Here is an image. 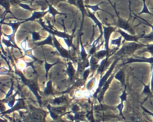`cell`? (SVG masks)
Here are the masks:
<instances>
[{
    "label": "cell",
    "instance_id": "277c9868",
    "mask_svg": "<svg viewBox=\"0 0 153 122\" xmlns=\"http://www.w3.org/2000/svg\"><path fill=\"white\" fill-rule=\"evenodd\" d=\"M118 23H119L120 27H121V28L124 29L130 32V33L133 32L131 27L129 26V25L128 24V23L127 22H125V21L121 20V19H120L118 20Z\"/></svg>",
    "mask_w": 153,
    "mask_h": 122
},
{
    "label": "cell",
    "instance_id": "52a82bcc",
    "mask_svg": "<svg viewBox=\"0 0 153 122\" xmlns=\"http://www.w3.org/2000/svg\"><path fill=\"white\" fill-rule=\"evenodd\" d=\"M1 5L5 8V13H11L10 11V2L8 0H1Z\"/></svg>",
    "mask_w": 153,
    "mask_h": 122
},
{
    "label": "cell",
    "instance_id": "603a6c76",
    "mask_svg": "<svg viewBox=\"0 0 153 122\" xmlns=\"http://www.w3.org/2000/svg\"><path fill=\"white\" fill-rule=\"evenodd\" d=\"M8 2L10 3H11V4L13 5H14V4H17L18 3H19V0H8Z\"/></svg>",
    "mask_w": 153,
    "mask_h": 122
},
{
    "label": "cell",
    "instance_id": "8992f818",
    "mask_svg": "<svg viewBox=\"0 0 153 122\" xmlns=\"http://www.w3.org/2000/svg\"><path fill=\"white\" fill-rule=\"evenodd\" d=\"M142 38L145 40L148 43L150 42H153V30H152L148 34H144Z\"/></svg>",
    "mask_w": 153,
    "mask_h": 122
},
{
    "label": "cell",
    "instance_id": "9a60e30c",
    "mask_svg": "<svg viewBox=\"0 0 153 122\" xmlns=\"http://www.w3.org/2000/svg\"><path fill=\"white\" fill-rule=\"evenodd\" d=\"M99 4H97V5H87V7L91 8V10H93L94 11H97L98 10H101L99 7Z\"/></svg>",
    "mask_w": 153,
    "mask_h": 122
},
{
    "label": "cell",
    "instance_id": "e0dca14e",
    "mask_svg": "<svg viewBox=\"0 0 153 122\" xmlns=\"http://www.w3.org/2000/svg\"><path fill=\"white\" fill-rule=\"evenodd\" d=\"M105 54H106V51H100L96 54V57L98 58H101L103 56H104Z\"/></svg>",
    "mask_w": 153,
    "mask_h": 122
},
{
    "label": "cell",
    "instance_id": "ffe728a7",
    "mask_svg": "<svg viewBox=\"0 0 153 122\" xmlns=\"http://www.w3.org/2000/svg\"><path fill=\"white\" fill-rule=\"evenodd\" d=\"M21 7H22L23 8H25V9H27V10H32V8H30L27 5H26V4H19Z\"/></svg>",
    "mask_w": 153,
    "mask_h": 122
},
{
    "label": "cell",
    "instance_id": "9c48e42d",
    "mask_svg": "<svg viewBox=\"0 0 153 122\" xmlns=\"http://www.w3.org/2000/svg\"><path fill=\"white\" fill-rule=\"evenodd\" d=\"M115 78L118 79L123 84H124V74L123 71H120L115 76Z\"/></svg>",
    "mask_w": 153,
    "mask_h": 122
},
{
    "label": "cell",
    "instance_id": "3957f363",
    "mask_svg": "<svg viewBox=\"0 0 153 122\" xmlns=\"http://www.w3.org/2000/svg\"><path fill=\"white\" fill-rule=\"evenodd\" d=\"M120 33H121V35L124 37V39L127 41H134V42H136V41H137V40L140 38H142V36H143V35L145 33H142L139 36H133V35H131L129 33H127L124 31H121V30H120L119 31Z\"/></svg>",
    "mask_w": 153,
    "mask_h": 122
},
{
    "label": "cell",
    "instance_id": "7c38bea8",
    "mask_svg": "<svg viewBox=\"0 0 153 122\" xmlns=\"http://www.w3.org/2000/svg\"><path fill=\"white\" fill-rule=\"evenodd\" d=\"M45 93L46 94L52 93V87H51V82L50 81L48 83V84H47V88L45 90Z\"/></svg>",
    "mask_w": 153,
    "mask_h": 122
},
{
    "label": "cell",
    "instance_id": "7a4b0ae2",
    "mask_svg": "<svg viewBox=\"0 0 153 122\" xmlns=\"http://www.w3.org/2000/svg\"><path fill=\"white\" fill-rule=\"evenodd\" d=\"M131 62H143V63H148L153 64V57H137L136 58H131L128 60L127 63H131Z\"/></svg>",
    "mask_w": 153,
    "mask_h": 122
},
{
    "label": "cell",
    "instance_id": "5b68a950",
    "mask_svg": "<svg viewBox=\"0 0 153 122\" xmlns=\"http://www.w3.org/2000/svg\"><path fill=\"white\" fill-rule=\"evenodd\" d=\"M142 94L146 95L147 96H152V92L151 89L150 83H148L146 85H144L143 90L142 92Z\"/></svg>",
    "mask_w": 153,
    "mask_h": 122
},
{
    "label": "cell",
    "instance_id": "d6986e66",
    "mask_svg": "<svg viewBox=\"0 0 153 122\" xmlns=\"http://www.w3.org/2000/svg\"><path fill=\"white\" fill-rule=\"evenodd\" d=\"M51 42V38L50 36H49L47 39H45V41L40 42L39 44H50Z\"/></svg>",
    "mask_w": 153,
    "mask_h": 122
},
{
    "label": "cell",
    "instance_id": "d4e9b609",
    "mask_svg": "<svg viewBox=\"0 0 153 122\" xmlns=\"http://www.w3.org/2000/svg\"><path fill=\"white\" fill-rule=\"evenodd\" d=\"M68 2L71 4H73V5H76V0H68Z\"/></svg>",
    "mask_w": 153,
    "mask_h": 122
},
{
    "label": "cell",
    "instance_id": "5bb4252c",
    "mask_svg": "<svg viewBox=\"0 0 153 122\" xmlns=\"http://www.w3.org/2000/svg\"><path fill=\"white\" fill-rule=\"evenodd\" d=\"M68 74H69V75H70L71 77H72V75H73V74L74 73V70L73 68L72 67V66L71 65L70 63H69V66H68Z\"/></svg>",
    "mask_w": 153,
    "mask_h": 122
},
{
    "label": "cell",
    "instance_id": "ba28073f",
    "mask_svg": "<svg viewBox=\"0 0 153 122\" xmlns=\"http://www.w3.org/2000/svg\"><path fill=\"white\" fill-rule=\"evenodd\" d=\"M143 52H148L151 55V56L153 57V44L151 43L146 44L145 49L143 51H142V53Z\"/></svg>",
    "mask_w": 153,
    "mask_h": 122
},
{
    "label": "cell",
    "instance_id": "8fae6325",
    "mask_svg": "<svg viewBox=\"0 0 153 122\" xmlns=\"http://www.w3.org/2000/svg\"><path fill=\"white\" fill-rule=\"evenodd\" d=\"M48 11H47V12H49L50 13H51L53 16V17H55V15L56 14H60V13H59L55 8H54L51 5H50V4H48Z\"/></svg>",
    "mask_w": 153,
    "mask_h": 122
},
{
    "label": "cell",
    "instance_id": "30bf717a",
    "mask_svg": "<svg viewBox=\"0 0 153 122\" xmlns=\"http://www.w3.org/2000/svg\"><path fill=\"white\" fill-rule=\"evenodd\" d=\"M45 13L44 12H34L33 15L32 16V17L30 18H29L28 20H33L35 19H38L39 17H41V16H42Z\"/></svg>",
    "mask_w": 153,
    "mask_h": 122
},
{
    "label": "cell",
    "instance_id": "7402d4cb",
    "mask_svg": "<svg viewBox=\"0 0 153 122\" xmlns=\"http://www.w3.org/2000/svg\"><path fill=\"white\" fill-rule=\"evenodd\" d=\"M32 34H33V38L35 40H38V39H39V35H38L37 33L33 32Z\"/></svg>",
    "mask_w": 153,
    "mask_h": 122
},
{
    "label": "cell",
    "instance_id": "6da1fadb",
    "mask_svg": "<svg viewBox=\"0 0 153 122\" xmlns=\"http://www.w3.org/2000/svg\"><path fill=\"white\" fill-rule=\"evenodd\" d=\"M145 47H146V44H139V43H137L135 42H133L131 43H130V44L123 47V48L119 51V53H120V54H121V53L122 54H130L137 49L142 48Z\"/></svg>",
    "mask_w": 153,
    "mask_h": 122
},
{
    "label": "cell",
    "instance_id": "44dd1931",
    "mask_svg": "<svg viewBox=\"0 0 153 122\" xmlns=\"http://www.w3.org/2000/svg\"><path fill=\"white\" fill-rule=\"evenodd\" d=\"M20 45H21V47H22V48H23V50H26V45H27L26 41H23L22 42H21Z\"/></svg>",
    "mask_w": 153,
    "mask_h": 122
},
{
    "label": "cell",
    "instance_id": "cb8c5ba5",
    "mask_svg": "<svg viewBox=\"0 0 153 122\" xmlns=\"http://www.w3.org/2000/svg\"><path fill=\"white\" fill-rule=\"evenodd\" d=\"M142 108H143V109L144 110V111L145 112H146L147 114H148L149 115H151V116H152L153 117V113L152 112H150L149 111H148V110H147L146 109H145L144 107H142Z\"/></svg>",
    "mask_w": 153,
    "mask_h": 122
},
{
    "label": "cell",
    "instance_id": "4fadbf2b",
    "mask_svg": "<svg viewBox=\"0 0 153 122\" xmlns=\"http://www.w3.org/2000/svg\"><path fill=\"white\" fill-rule=\"evenodd\" d=\"M151 69H152V72H151V78L150 80V86H151V89L153 93V64L151 65Z\"/></svg>",
    "mask_w": 153,
    "mask_h": 122
},
{
    "label": "cell",
    "instance_id": "484cf974",
    "mask_svg": "<svg viewBox=\"0 0 153 122\" xmlns=\"http://www.w3.org/2000/svg\"><path fill=\"white\" fill-rule=\"evenodd\" d=\"M89 73V71H86L85 72H84V78H85V77H87V76L88 75V74Z\"/></svg>",
    "mask_w": 153,
    "mask_h": 122
},
{
    "label": "cell",
    "instance_id": "4316f807",
    "mask_svg": "<svg viewBox=\"0 0 153 122\" xmlns=\"http://www.w3.org/2000/svg\"><path fill=\"white\" fill-rule=\"evenodd\" d=\"M108 1H109V2H111V1H110V0H108Z\"/></svg>",
    "mask_w": 153,
    "mask_h": 122
},
{
    "label": "cell",
    "instance_id": "2e32d148",
    "mask_svg": "<svg viewBox=\"0 0 153 122\" xmlns=\"http://www.w3.org/2000/svg\"><path fill=\"white\" fill-rule=\"evenodd\" d=\"M120 42H121V38H120V37L118 38L117 39L112 40V42H111V43H112V44H114V45H118V46L120 45Z\"/></svg>",
    "mask_w": 153,
    "mask_h": 122
},
{
    "label": "cell",
    "instance_id": "ac0fdd59",
    "mask_svg": "<svg viewBox=\"0 0 153 122\" xmlns=\"http://www.w3.org/2000/svg\"><path fill=\"white\" fill-rule=\"evenodd\" d=\"M65 98H62V97H59V98H56L54 99V103H62L64 101Z\"/></svg>",
    "mask_w": 153,
    "mask_h": 122
}]
</instances>
